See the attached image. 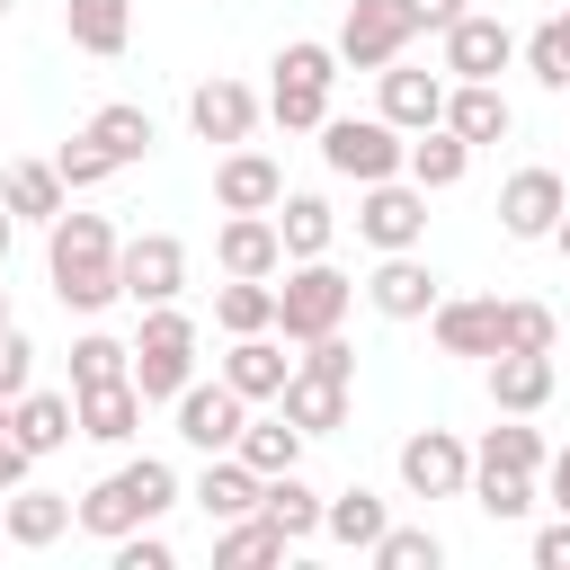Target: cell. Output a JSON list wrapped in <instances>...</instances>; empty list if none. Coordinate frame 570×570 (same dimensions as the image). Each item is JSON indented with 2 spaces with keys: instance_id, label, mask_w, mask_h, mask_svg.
I'll use <instances>...</instances> for the list:
<instances>
[{
  "instance_id": "1",
  "label": "cell",
  "mask_w": 570,
  "mask_h": 570,
  "mask_svg": "<svg viewBox=\"0 0 570 570\" xmlns=\"http://www.w3.org/2000/svg\"><path fill=\"white\" fill-rule=\"evenodd\" d=\"M45 276H53V303L62 312H107L125 294V240L107 214H53L45 223Z\"/></svg>"
},
{
  "instance_id": "2",
  "label": "cell",
  "mask_w": 570,
  "mask_h": 570,
  "mask_svg": "<svg viewBox=\"0 0 570 570\" xmlns=\"http://www.w3.org/2000/svg\"><path fill=\"white\" fill-rule=\"evenodd\" d=\"M169 508H178V472H169L160 454H134V463H116V472L80 499V534L116 543V534H134V525H160Z\"/></svg>"
},
{
  "instance_id": "3",
  "label": "cell",
  "mask_w": 570,
  "mask_h": 570,
  "mask_svg": "<svg viewBox=\"0 0 570 570\" xmlns=\"http://www.w3.org/2000/svg\"><path fill=\"white\" fill-rule=\"evenodd\" d=\"M276 80H267V116L285 125V134H321L330 125V89H338V45H312V36H294L276 62H267Z\"/></svg>"
},
{
  "instance_id": "4",
  "label": "cell",
  "mask_w": 570,
  "mask_h": 570,
  "mask_svg": "<svg viewBox=\"0 0 570 570\" xmlns=\"http://www.w3.org/2000/svg\"><path fill=\"white\" fill-rule=\"evenodd\" d=\"M347 303H356V276H347V267H330V258H285V285H276V330H285V347L330 338V330L347 321Z\"/></svg>"
},
{
  "instance_id": "5",
  "label": "cell",
  "mask_w": 570,
  "mask_h": 570,
  "mask_svg": "<svg viewBox=\"0 0 570 570\" xmlns=\"http://www.w3.org/2000/svg\"><path fill=\"white\" fill-rule=\"evenodd\" d=\"M134 383H142V401H178V392L196 383V321H187L178 303H151V312H142Z\"/></svg>"
},
{
  "instance_id": "6",
  "label": "cell",
  "mask_w": 570,
  "mask_h": 570,
  "mask_svg": "<svg viewBox=\"0 0 570 570\" xmlns=\"http://www.w3.org/2000/svg\"><path fill=\"white\" fill-rule=\"evenodd\" d=\"M321 160H330L338 178L374 187V178H401V160H410V134H401L392 116H330V125H321Z\"/></svg>"
},
{
  "instance_id": "7",
  "label": "cell",
  "mask_w": 570,
  "mask_h": 570,
  "mask_svg": "<svg viewBox=\"0 0 570 570\" xmlns=\"http://www.w3.org/2000/svg\"><path fill=\"white\" fill-rule=\"evenodd\" d=\"M410 36H419L410 0H347V18H338V62H347V71H383V62L410 53Z\"/></svg>"
},
{
  "instance_id": "8",
  "label": "cell",
  "mask_w": 570,
  "mask_h": 570,
  "mask_svg": "<svg viewBox=\"0 0 570 570\" xmlns=\"http://www.w3.org/2000/svg\"><path fill=\"white\" fill-rule=\"evenodd\" d=\"M356 232H365L374 249H419V240H428V187H419L410 169L356 187Z\"/></svg>"
},
{
  "instance_id": "9",
  "label": "cell",
  "mask_w": 570,
  "mask_h": 570,
  "mask_svg": "<svg viewBox=\"0 0 570 570\" xmlns=\"http://www.w3.org/2000/svg\"><path fill=\"white\" fill-rule=\"evenodd\" d=\"M401 490H410V499H472V445H463L454 428L401 436Z\"/></svg>"
},
{
  "instance_id": "10",
  "label": "cell",
  "mask_w": 570,
  "mask_h": 570,
  "mask_svg": "<svg viewBox=\"0 0 570 570\" xmlns=\"http://www.w3.org/2000/svg\"><path fill=\"white\" fill-rule=\"evenodd\" d=\"M258 116H267V98H258L249 80H232V71H214V80H196V89H187V125H196V142H214V151L249 142V134H258Z\"/></svg>"
},
{
  "instance_id": "11",
  "label": "cell",
  "mask_w": 570,
  "mask_h": 570,
  "mask_svg": "<svg viewBox=\"0 0 570 570\" xmlns=\"http://www.w3.org/2000/svg\"><path fill=\"white\" fill-rule=\"evenodd\" d=\"M561 214H570V187H561V169H543V160H525V169L499 187V232H508V240H552Z\"/></svg>"
},
{
  "instance_id": "12",
  "label": "cell",
  "mask_w": 570,
  "mask_h": 570,
  "mask_svg": "<svg viewBox=\"0 0 570 570\" xmlns=\"http://www.w3.org/2000/svg\"><path fill=\"white\" fill-rule=\"evenodd\" d=\"M169 410H178V436H187L196 454H232V445H240V428H249V401H240L223 374H214V383H187Z\"/></svg>"
},
{
  "instance_id": "13",
  "label": "cell",
  "mask_w": 570,
  "mask_h": 570,
  "mask_svg": "<svg viewBox=\"0 0 570 570\" xmlns=\"http://www.w3.org/2000/svg\"><path fill=\"white\" fill-rule=\"evenodd\" d=\"M365 303H374L383 321H428V312L445 303V285H436V267H428L419 249H383V267L365 276Z\"/></svg>"
},
{
  "instance_id": "14",
  "label": "cell",
  "mask_w": 570,
  "mask_h": 570,
  "mask_svg": "<svg viewBox=\"0 0 570 570\" xmlns=\"http://www.w3.org/2000/svg\"><path fill=\"white\" fill-rule=\"evenodd\" d=\"M428 330H436V356H499V330H508V303L499 294H445L436 312H428Z\"/></svg>"
},
{
  "instance_id": "15",
  "label": "cell",
  "mask_w": 570,
  "mask_h": 570,
  "mask_svg": "<svg viewBox=\"0 0 570 570\" xmlns=\"http://www.w3.org/2000/svg\"><path fill=\"white\" fill-rule=\"evenodd\" d=\"M436 45H445V80H499V71L525 53V45H517L499 18H481V9H463V18H454Z\"/></svg>"
},
{
  "instance_id": "16",
  "label": "cell",
  "mask_w": 570,
  "mask_h": 570,
  "mask_svg": "<svg viewBox=\"0 0 570 570\" xmlns=\"http://www.w3.org/2000/svg\"><path fill=\"white\" fill-rule=\"evenodd\" d=\"M125 294L151 312V303H178L187 294V240L178 232H134L125 240Z\"/></svg>"
},
{
  "instance_id": "17",
  "label": "cell",
  "mask_w": 570,
  "mask_h": 570,
  "mask_svg": "<svg viewBox=\"0 0 570 570\" xmlns=\"http://www.w3.org/2000/svg\"><path fill=\"white\" fill-rule=\"evenodd\" d=\"M276 196H285V169H276L267 151L232 142V151L214 160V205H223V214H276Z\"/></svg>"
},
{
  "instance_id": "18",
  "label": "cell",
  "mask_w": 570,
  "mask_h": 570,
  "mask_svg": "<svg viewBox=\"0 0 570 570\" xmlns=\"http://www.w3.org/2000/svg\"><path fill=\"white\" fill-rule=\"evenodd\" d=\"M214 267H223V276H285V232H276V214H223Z\"/></svg>"
},
{
  "instance_id": "19",
  "label": "cell",
  "mask_w": 570,
  "mask_h": 570,
  "mask_svg": "<svg viewBox=\"0 0 570 570\" xmlns=\"http://www.w3.org/2000/svg\"><path fill=\"white\" fill-rule=\"evenodd\" d=\"M223 383L258 410V401H276L285 383H294V356H285V330H249V338H232V356H223Z\"/></svg>"
},
{
  "instance_id": "20",
  "label": "cell",
  "mask_w": 570,
  "mask_h": 570,
  "mask_svg": "<svg viewBox=\"0 0 570 570\" xmlns=\"http://www.w3.org/2000/svg\"><path fill=\"white\" fill-rule=\"evenodd\" d=\"M374 80H383V116H392L401 134H428V125H445V89H454L445 71H410V62H383Z\"/></svg>"
},
{
  "instance_id": "21",
  "label": "cell",
  "mask_w": 570,
  "mask_h": 570,
  "mask_svg": "<svg viewBox=\"0 0 570 570\" xmlns=\"http://www.w3.org/2000/svg\"><path fill=\"white\" fill-rule=\"evenodd\" d=\"M552 356L543 347H499L490 356V410H517V419H534L543 401H552Z\"/></svg>"
},
{
  "instance_id": "22",
  "label": "cell",
  "mask_w": 570,
  "mask_h": 570,
  "mask_svg": "<svg viewBox=\"0 0 570 570\" xmlns=\"http://www.w3.org/2000/svg\"><path fill=\"white\" fill-rule=\"evenodd\" d=\"M9 436L45 463V454H62V445L80 436V401H71V392H18V401H9Z\"/></svg>"
},
{
  "instance_id": "23",
  "label": "cell",
  "mask_w": 570,
  "mask_h": 570,
  "mask_svg": "<svg viewBox=\"0 0 570 570\" xmlns=\"http://www.w3.org/2000/svg\"><path fill=\"white\" fill-rule=\"evenodd\" d=\"M71 525H80V508H71L62 490H27V481H18V490H9V508H0V534H9L18 552H45V543H62Z\"/></svg>"
},
{
  "instance_id": "24",
  "label": "cell",
  "mask_w": 570,
  "mask_h": 570,
  "mask_svg": "<svg viewBox=\"0 0 570 570\" xmlns=\"http://www.w3.org/2000/svg\"><path fill=\"white\" fill-rule=\"evenodd\" d=\"M71 401H80V436H89V445H125V436L142 428V410H151L134 374H116V383H89V392H71Z\"/></svg>"
},
{
  "instance_id": "25",
  "label": "cell",
  "mask_w": 570,
  "mask_h": 570,
  "mask_svg": "<svg viewBox=\"0 0 570 570\" xmlns=\"http://www.w3.org/2000/svg\"><path fill=\"white\" fill-rule=\"evenodd\" d=\"M445 125L481 151V142H508V134H517V107L499 98V80H454V89H445Z\"/></svg>"
},
{
  "instance_id": "26",
  "label": "cell",
  "mask_w": 570,
  "mask_h": 570,
  "mask_svg": "<svg viewBox=\"0 0 570 570\" xmlns=\"http://www.w3.org/2000/svg\"><path fill=\"white\" fill-rule=\"evenodd\" d=\"M258 472L240 463V454H205V472H196V508L214 517V525H232V517H258Z\"/></svg>"
},
{
  "instance_id": "27",
  "label": "cell",
  "mask_w": 570,
  "mask_h": 570,
  "mask_svg": "<svg viewBox=\"0 0 570 570\" xmlns=\"http://www.w3.org/2000/svg\"><path fill=\"white\" fill-rule=\"evenodd\" d=\"M321 508H330V499L303 481V463H294V472H267V490H258V517H267L285 543H312V534H321Z\"/></svg>"
},
{
  "instance_id": "28",
  "label": "cell",
  "mask_w": 570,
  "mask_h": 570,
  "mask_svg": "<svg viewBox=\"0 0 570 570\" xmlns=\"http://www.w3.org/2000/svg\"><path fill=\"white\" fill-rule=\"evenodd\" d=\"M62 36L98 62H116L134 45V0H62Z\"/></svg>"
},
{
  "instance_id": "29",
  "label": "cell",
  "mask_w": 570,
  "mask_h": 570,
  "mask_svg": "<svg viewBox=\"0 0 570 570\" xmlns=\"http://www.w3.org/2000/svg\"><path fill=\"white\" fill-rule=\"evenodd\" d=\"M0 205H9L18 223H53V214L71 205V187H62L53 160H9V169H0Z\"/></svg>"
},
{
  "instance_id": "30",
  "label": "cell",
  "mask_w": 570,
  "mask_h": 570,
  "mask_svg": "<svg viewBox=\"0 0 570 570\" xmlns=\"http://www.w3.org/2000/svg\"><path fill=\"white\" fill-rule=\"evenodd\" d=\"M383 525H392V508H383L365 481L330 490V508H321V534H330V543H347V552H374V543H383Z\"/></svg>"
},
{
  "instance_id": "31",
  "label": "cell",
  "mask_w": 570,
  "mask_h": 570,
  "mask_svg": "<svg viewBox=\"0 0 570 570\" xmlns=\"http://www.w3.org/2000/svg\"><path fill=\"white\" fill-rule=\"evenodd\" d=\"M428 196H445V187H463V169H472V142L454 134V125H428V134H410V160H401Z\"/></svg>"
},
{
  "instance_id": "32",
  "label": "cell",
  "mask_w": 570,
  "mask_h": 570,
  "mask_svg": "<svg viewBox=\"0 0 570 570\" xmlns=\"http://www.w3.org/2000/svg\"><path fill=\"white\" fill-rule=\"evenodd\" d=\"M276 232H285V258H330V240H338V214H330V196L294 187V196H276Z\"/></svg>"
},
{
  "instance_id": "33",
  "label": "cell",
  "mask_w": 570,
  "mask_h": 570,
  "mask_svg": "<svg viewBox=\"0 0 570 570\" xmlns=\"http://www.w3.org/2000/svg\"><path fill=\"white\" fill-rule=\"evenodd\" d=\"M276 410H285L303 436H330V428H347V383H330V374H303V365H294V383L276 392Z\"/></svg>"
},
{
  "instance_id": "34",
  "label": "cell",
  "mask_w": 570,
  "mask_h": 570,
  "mask_svg": "<svg viewBox=\"0 0 570 570\" xmlns=\"http://www.w3.org/2000/svg\"><path fill=\"white\" fill-rule=\"evenodd\" d=\"M89 134L116 151V169H134V160H151V142H160V125H151V107H134V98H107L98 116H89Z\"/></svg>"
},
{
  "instance_id": "35",
  "label": "cell",
  "mask_w": 570,
  "mask_h": 570,
  "mask_svg": "<svg viewBox=\"0 0 570 570\" xmlns=\"http://www.w3.org/2000/svg\"><path fill=\"white\" fill-rule=\"evenodd\" d=\"M303 445H312V436H303V428H294V419L276 410V419H249L232 454H240V463H249V472L267 481V472H294V463H303Z\"/></svg>"
},
{
  "instance_id": "36",
  "label": "cell",
  "mask_w": 570,
  "mask_h": 570,
  "mask_svg": "<svg viewBox=\"0 0 570 570\" xmlns=\"http://www.w3.org/2000/svg\"><path fill=\"white\" fill-rule=\"evenodd\" d=\"M214 321H223L232 338L276 330V285H267V276H223V285H214Z\"/></svg>"
},
{
  "instance_id": "37",
  "label": "cell",
  "mask_w": 570,
  "mask_h": 570,
  "mask_svg": "<svg viewBox=\"0 0 570 570\" xmlns=\"http://www.w3.org/2000/svg\"><path fill=\"white\" fill-rule=\"evenodd\" d=\"M534 472H499V463H472V508L490 517V525H517V517H534Z\"/></svg>"
},
{
  "instance_id": "38",
  "label": "cell",
  "mask_w": 570,
  "mask_h": 570,
  "mask_svg": "<svg viewBox=\"0 0 570 570\" xmlns=\"http://www.w3.org/2000/svg\"><path fill=\"white\" fill-rule=\"evenodd\" d=\"M472 463H499V472H543L552 454H543V428H525L517 410H499V428L472 445Z\"/></svg>"
},
{
  "instance_id": "39",
  "label": "cell",
  "mask_w": 570,
  "mask_h": 570,
  "mask_svg": "<svg viewBox=\"0 0 570 570\" xmlns=\"http://www.w3.org/2000/svg\"><path fill=\"white\" fill-rule=\"evenodd\" d=\"M116 374H134V347H125V338H107V330H80V338H71V392L116 383Z\"/></svg>"
},
{
  "instance_id": "40",
  "label": "cell",
  "mask_w": 570,
  "mask_h": 570,
  "mask_svg": "<svg viewBox=\"0 0 570 570\" xmlns=\"http://www.w3.org/2000/svg\"><path fill=\"white\" fill-rule=\"evenodd\" d=\"M214 561H223V570H249V561H285V534H276L267 517H232V525L214 534Z\"/></svg>"
},
{
  "instance_id": "41",
  "label": "cell",
  "mask_w": 570,
  "mask_h": 570,
  "mask_svg": "<svg viewBox=\"0 0 570 570\" xmlns=\"http://www.w3.org/2000/svg\"><path fill=\"white\" fill-rule=\"evenodd\" d=\"M374 570H436L445 561V534L436 525H383V543L365 552Z\"/></svg>"
},
{
  "instance_id": "42",
  "label": "cell",
  "mask_w": 570,
  "mask_h": 570,
  "mask_svg": "<svg viewBox=\"0 0 570 570\" xmlns=\"http://www.w3.org/2000/svg\"><path fill=\"white\" fill-rule=\"evenodd\" d=\"M53 169H62V187L80 196V187H107V178H116V151H107V142L80 125L71 142H53Z\"/></svg>"
},
{
  "instance_id": "43",
  "label": "cell",
  "mask_w": 570,
  "mask_h": 570,
  "mask_svg": "<svg viewBox=\"0 0 570 570\" xmlns=\"http://www.w3.org/2000/svg\"><path fill=\"white\" fill-rule=\"evenodd\" d=\"M525 71H534L543 89H570V9H561V18H543V27L525 36Z\"/></svg>"
},
{
  "instance_id": "44",
  "label": "cell",
  "mask_w": 570,
  "mask_h": 570,
  "mask_svg": "<svg viewBox=\"0 0 570 570\" xmlns=\"http://www.w3.org/2000/svg\"><path fill=\"white\" fill-rule=\"evenodd\" d=\"M499 347H561V312L552 303H508V330H499Z\"/></svg>"
},
{
  "instance_id": "45",
  "label": "cell",
  "mask_w": 570,
  "mask_h": 570,
  "mask_svg": "<svg viewBox=\"0 0 570 570\" xmlns=\"http://www.w3.org/2000/svg\"><path fill=\"white\" fill-rule=\"evenodd\" d=\"M18 392H36V338L9 321L0 330V401H18Z\"/></svg>"
},
{
  "instance_id": "46",
  "label": "cell",
  "mask_w": 570,
  "mask_h": 570,
  "mask_svg": "<svg viewBox=\"0 0 570 570\" xmlns=\"http://www.w3.org/2000/svg\"><path fill=\"white\" fill-rule=\"evenodd\" d=\"M303 374H330V383H356V347L330 330V338H303V356H294Z\"/></svg>"
},
{
  "instance_id": "47",
  "label": "cell",
  "mask_w": 570,
  "mask_h": 570,
  "mask_svg": "<svg viewBox=\"0 0 570 570\" xmlns=\"http://www.w3.org/2000/svg\"><path fill=\"white\" fill-rule=\"evenodd\" d=\"M116 570H178V552H169V534L134 525V534H116Z\"/></svg>"
},
{
  "instance_id": "48",
  "label": "cell",
  "mask_w": 570,
  "mask_h": 570,
  "mask_svg": "<svg viewBox=\"0 0 570 570\" xmlns=\"http://www.w3.org/2000/svg\"><path fill=\"white\" fill-rule=\"evenodd\" d=\"M534 570H570V517H552V525L534 534Z\"/></svg>"
},
{
  "instance_id": "49",
  "label": "cell",
  "mask_w": 570,
  "mask_h": 570,
  "mask_svg": "<svg viewBox=\"0 0 570 570\" xmlns=\"http://www.w3.org/2000/svg\"><path fill=\"white\" fill-rule=\"evenodd\" d=\"M410 18H419V36H445L463 18V0H410Z\"/></svg>"
},
{
  "instance_id": "50",
  "label": "cell",
  "mask_w": 570,
  "mask_h": 570,
  "mask_svg": "<svg viewBox=\"0 0 570 570\" xmlns=\"http://www.w3.org/2000/svg\"><path fill=\"white\" fill-rule=\"evenodd\" d=\"M27 472H36V454H27V445H18V436H9V428H0V490H18V481H27Z\"/></svg>"
},
{
  "instance_id": "51",
  "label": "cell",
  "mask_w": 570,
  "mask_h": 570,
  "mask_svg": "<svg viewBox=\"0 0 570 570\" xmlns=\"http://www.w3.org/2000/svg\"><path fill=\"white\" fill-rule=\"evenodd\" d=\"M543 499H552V508H561V517H570V445H561V454H552V463H543Z\"/></svg>"
},
{
  "instance_id": "52",
  "label": "cell",
  "mask_w": 570,
  "mask_h": 570,
  "mask_svg": "<svg viewBox=\"0 0 570 570\" xmlns=\"http://www.w3.org/2000/svg\"><path fill=\"white\" fill-rule=\"evenodd\" d=\"M9 240H18V214H9V205H0V258H9Z\"/></svg>"
},
{
  "instance_id": "53",
  "label": "cell",
  "mask_w": 570,
  "mask_h": 570,
  "mask_svg": "<svg viewBox=\"0 0 570 570\" xmlns=\"http://www.w3.org/2000/svg\"><path fill=\"white\" fill-rule=\"evenodd\" d=\"M552 249H561V258H570V214H561V232H552Z\"/></svg>"
},
{
  "instance_id": "54",
  "label": "cell",
  "mask_w": 570,
  "mask_h": 570,
  "mask_svg": "<svg viewBox=\"0 0 570 570\" xmlns=\"http://www.w3.org/2000/svg\"><path fill=\"white\" fill-rule=\"evenodd\" d=\"M0 330H9V285H0Z\"/></svg>"
},
{
  "instance_id": "55",
  "label": "cell",
  "mask_w": 570,
  "mask_h": 570,
  "mask_svg": "<svg viewBox=\"0 0 570 570\" xmlns=\"http://www.w3.org/2000/svg\"><path fill=\"white\" fill-rule=\"evenodd\" d=\"M0 428H9V401H0Z\"/></svg>"
},
{
  "instance_id": "56",
  "label": "cell",
  "mask_w": 570,
  "mask_h": 570,
  "mask_svg": "<svg viewBox=\"0 0 570 570\" xmlns=\"http://www.w3.org/2000/svg\"><path fill=\"white\" fill-rule=\"evenodd\" d=\"M9 9H18V0H0V18H9Z\"/></svg>"
},
{
  "instance_id": "57",
  "label": "cell",
  "mask_w": 570,
  "mask_h": 570,
  "mask_svg": "<svg viewBox=\"0 0 570 570\" xmlns=\"http://www.w3.org/2000/svg\"><path fill=\"white\" fill-rule=\"evenodd\" d=\"M0 543H9V534H0Z\"/></svg>"
},
{
  "instance_id": "58",
  "label": "cell",
  "mask_w": 570,
  "mask_h": 570,
  "mask_svg": "<svg viewBox=\"0 0 570 570\" xmlns=\"http://www.w3.org/2000/svg\"><path fill=\"white\" fill-rule=\"evenodd\" d=\"M561 98H570V89H561Z\"/></svg>"
}]
</instances>
